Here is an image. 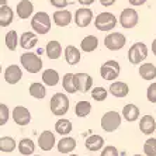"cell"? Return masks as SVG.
<instances>
[{"label": "cell", "mask_w": 156, "mask_h": 156, "mask_svg": "<svg viewBox=\"0 0 156 156\" xmlns=\"http://www.w3.org/2000/svg\"><path fill=\"white\" fill-rule=\"evenodd\" d=\"M108 91L114 97L122 98V97H127L128 96V93H129V86H128L125 82H113L111 86L108 87Z\"/></svg>", "instance_id": "21"}, {"label": "cell", "mask_w": 156, "mask_h": 156, "mask_svg": "<svg viewBox=\"0 0 156 156\" xmlns=\"http://www.w3.org/2000/svg\"><path fill=\"white\" fill-rule=\"evenodd\" d=\"M4 42H6V47H7L9 51H16V49H17V45L20 44V38H18L16 31H9V33L6 34Z\"/></svg>", "instance_id": "35"}, {"label": "cell", "mask_w": 156, "mask_h": 156, "mask_svg": "<svg viewBox=\"0 0 156 156\" xmlns=\"http://www.w3.org/2000/svg\"><path fill=\"white\" fill-rule=\"evenodd\" d=\"M139 76L144 80H149L152 82L153 79H156V66L151 62H146V63H142L139 66Z\"/></svg>", "instance_id": "24"}, {"label": "cell", "mask_w": 156, "mask_h": 156, "mask_svg": "<svg viewBox=\"0 0 156 156\" xmlns=\"http://www.w3.org/2000/svg\"><path fill=\"white\" fill-rule=\"evenodd\" d=\"M100 156H120L118 153V149L113 145H107L104 149L101 151V155Z\"/></svg>", "instance_id": "40"}, {"label": "cell", "mask_w": 156, "mask_h": 156, "mask_svg": "<svg viewBox=\"0 0 156 156\" xmlns=\"http://www.w3.org/2000/svg\"><path fill=\"white\" fill-rule=\"evenodd\" d=\"M49 3L54 6V7H56V9H65L68 4H69V2L68 0H49Z\"/></svg>", "instance_id": "41"}, {"label": "cell", "mask_w": 156, "mask_h": 156, "mask_svg": "<svg viewBox=\"0 0 156 156\" xmlns=\"http://www.w3.org/2000/svg\"><path fill=\"white\" fill-rule=\"evenodd\" d=\"M94 26L98 31H103V33L111 31L117 26V17L110 11H103V13L96 16Z\"/></svg>", "instance_id": "5"}, {"label": "cell", "mask_w": 156, "mask_h": 156, "mask_svg": "<svg viewBox=\"0 0 156 156\" xmlns=\"http://www.w3.org/2000/svg\"><path fill=\"white\" fill-rule=\"evenodd\" d=\"M31 28L34 30V33L40 34V35L48 34L49 30H51V17H49V14H47L45 11L35 13L31 18Z\"/></svg>", "instance_id": "1"}, {"label": "cell", "mask_w": 156, "mask_h": 156, "mask_svg": "<svg viewBox=\"0 0 156 156\" xmlns=\"http://www.w3.org/2000/svg\"><path fill=\"white\" fill-rule=\"evenodd\" d=\"M115 2L117 0H100V4L104 6V7H110V6H113Z\"/></svg>", "instance_id": "43"}, {"label": "cell", "mask_w": 156, "mask_h": 156, "mask_svg": "<svg viewBox=\"0 0 156 156\" xmlns=\"http://www.w3.org/2000/svg\"><path fill=\"white\" fill-rule=\"evenodd\" d=\"M69 156H77V155H75V153H70V155Z\"/></svg>", "instance_id": "47"}, {"label": "cell", "mask_w": 156, "mask_h": 156, "mask_svg": "<svg viewBox=\"0 0 156 156\" xmlns=\"http://www.w3.org/2000/svg\"><path fill=\"white\" fill-rule=\"evenodd\" d=\"M122 117L128 122H134V121H136L139 118V108L132 103L125 104L122 108Z\"/></svg>", "instance_id": "28"}, {"label": "cell", "mask_w": 156, "mask_h": 156, "mask_svg": "<svg viewBox=\"0 0 156 156\" xmlns=\"http://www.w3.org/2000/svg\"><path fill=\"white\" fill-rule=\"evenodd\" d=\"M49 108L56 117H63L69 110V98L63 93H55L49 101Z\"/></svg>", "instance_id": "3"}, {"label": "cell", "mask_w": 156, "mask_h": 156, "mask_svg": "<svg viewBox=\"0 0 156 156\" xmlns=\"http://www.w3.org/2000/svg\"><path fill=\"white\" fill-rule=\"evenodd\" d=\"M76 146H77V142L75 138H72V136H63V138H61V141L58 142L56 148H58L59 153H63V155H65V153H72Z\"/></svg>", "instance_id": "19"}, {"label": "cell", "mask_w": 156, "mask_h": 156, "mask_svg": "<svg viewBox=\"0 0 156 156\" xmlns=\"http://www.w3.org/2000/svg\"><path fill=\"white\" fill-rule=\"evenodd\" d=\"M63 55H65L66 63L70 65V66L77 65V63L80 62V59H82L80 51L76 47H73V45H68V47L65 48V51H63Z\"/></svg>", "instance_id": "18"}, {"label": "cell", "mask_w": 156, "mask_h": 156, "mask_svg": "<svg viewBox=\"0 0 156 156\" xmlns=\"http://www.w3.org/2000/svg\"><path fill=\"white\" fill-rule=\"evenodd\" d=\"M91 21H93V11L87 7H80L76 10L75 13V24L80 28H84V27L90 26ZM94 23V21H93Z\"/></svg>", "instance_id": "10"}, {"label": "cell", "mask_w": 156, "mask_h": 156, "mask_svg": "<svg viewBox=\"0 0 156 156\" xmlns=\"http://www.w3.org/2000/svg\"><path fill=\"white\" fill-rule=\"evenodd\" d=\"M14 18V11L11 10L9 6H3L0 7V26L2 27H7L11 24Z\"/></svg>", "instance_id": "31"}, {"label": "cell", "mask_w": 156, "mask_h": 156, "mask_svg": "<svg viewBox=\"0 0 156 156\" xmlns=\"http://www.w3.org/2000/svg\"><path fill=\"white\" fill-rule=\"evenodd\" d=\"M107 94H108V91L105 90L104 87H94V89H91V97L94 98L96 101H104L107 98Z\"/></svg>", "instance_id": "37"}, {"label": "cell", "mask_w": 156, "mask_h": 156, "mask_svg": "<svg viewBox=\"0 0 156 156\" xmlns=\"http://www.w3.org/2000/svg\"><path fill=\"white\" fill-rule=\"evenodd\" d=\"M20 63L27 72L33 75L40 72L44 65L41 56H38V54H34V52H24L20 56Z\"/></svg>", "instance_id": "2"}, {"label": "cell", "mask_w": 156, "mask_h": 156, "mask_svg": "<svg viewBox=\"0 0 156 156\" xmlns=\"http://www.w3.org/2000/svg\"><path fill=\"white\" fill-rule=\"evenodd\" d=\"M77 2H79L82 6H84V7H86V6H90V4H93L96 0H77Z\"/></svg>", "instance_id": "44"}, {"label": "cell", "mask_w": 156, "mask_h": 156, "mask_svg": "<svg viewBox=\"0 0 156 156\" xmlns=\"http://www.w3.org/2000/svg\"><path fill=\"white\" fill-rule=\"evenodd\" d=\"M52 20L58 27H68L72 23V13L69 10H56L52 14Z\"/></svg>", "instance_id": "17"}, {"label": "cell", "mask_w": 156, "mask_h": 156, "mask_svg": "<svg viewBox=\"0 0 156 156\" xmlns=\"http://www.w3.org/2000/svg\"><path fill=\"white\" fill-rule=\"evenodd\" d=\"M131 6H134V7H138V6H144L146 3V0H128Z\"/></svg>", "instance_id": "42"}, {"label": "cell", "mask_w": 156, "mask_h": 156, "mask_svg": "<svg viewBox=\"0 0 156 156\" xmlns=\"http://www.w3.org/2000/svg\"><path fill=\"white\" fill-rule=\"evenodd\" d=\"M139 129L142 134L151 135L156 131V121L152 115H144L139 120Z\"/></svg>", "instance_id": "20"}, {"label": "cell", "mask_w": 156, "mask_h": 156, "mask_svg": "<svg viewBox=\"0 0 156 156\" xmlns=\"http://www.w3.org/2000/svg\"><path fill=\"white\" fill-rule=\"evenodd\" d=\"M72 128H73V125L68 118H61V120H58L55 122V131H56L58 134L63 135V136L70 134V132H72Z\"/></svg>", "instance_id": "32"}, {"label": "cell", "mask_w": 156, "mask_h": 156, "mask_svg": "<svg viewBox=\"0 0 156 156\" xmlns=\"http://www.w3.org/2000/svg\"><path fill=\"white\" fill-rule=\"evenodd\" d=\"M55 144H56V141H55V134L52 131H42L38 136V146L45 152L51 151L55 146Z\"/></svg>", "instance_id": "13"}, {"label": "cell", "mask_w": 156, "mask_h": 156, "mask_svg": "<svg viewBox=\"0 0 156 156\" xmlns=\"http://www.w3.org/2000/svg\"><path fill=\"white\" fill-rule=\"evenodd\" d=\"M138 21H139V16H138V13H136V10L128 7L121 11V14H120L121 27H124V28H127V30H131V28H134V27L138 26Z\"/></svg>", "instance_id": "9"}, {"label": "cell", "mask_w": 156, "mask_h": 156, "mask_svg": "<svg viewBox=\"0 0 156 156\" xmlns=\"http://www.w3.org/2000/svg\"><path fill=\"white\" fill-rule=\"evenodd\" d=\"M13 121L20 127L28 125L31 122V113L24 105H16L13 108Z\"/></svg>", "instance_id": "11"}, {"label": "cell", "mask_w": 156, "mask_h": 156, "mask_svg": "<svg viewBox=\"0 0 156 156\" xmlns=\"http://www.w3.org/2000/svg\"><path fill=\"white\" fill-rule=\"evenodd\" d=\"M17 16L21 20H27L33 16L34 13V4L30 0H20L17 3Z\"/></svg>", "instance_id": "16"}, {"label": "cell", "mask_w": 156, "mask_h": 156, "mask_svg": "<svg viewBox=\"0 0 156 156\" xmlns=\"http://www.w3.org/2000/svg\"><path fill=\"white\" fill-rule=\"evenodd\" d=\"M23 77V70L20 66L17 65H10L6 68L3 73V79L6 80V83L9 84H17Z\"/></svg>", "instance_id": "12"}, {"label": "cell", "mask_w": 156, "mask_h": 156, "mask_svg": "<svg viewBox=\"0 0 156 156\" xmlns=\"http://www.w3.org/2000/svg\"><path fill=\"white\" fill-rule=\"evenodd\" d=\"M98 47V38L96 35H86L80 42V49L83 52H93Z\"/></svg>", "instance_id": "27"}, {"label": "cell", "mask_w": 156, "mask_h": 156, "mask_svg": "<svg viewBox=\"0 0 156 156\" xmlns=\"http://www.w3.org/2000/svg\"><path fill=\"white\" fill-rule=\"evenodd\" d=\"M152 54L156 56V38L152 41Z\"/></svg>", "instance_id": "45"}, {"label": "cell", "mask_w": 156, "mask_h": 156, "mask_svg": "<svg viewBox=\"0 0 156 156\" xmlns=\"http://www.w3.org/2000/svg\"><path fill=\"white\" fill-rule=\"evenodd\" d=\"M28 91H30V96L37 98V100H42V98H45V96H47L45 84L40 83V82H34V83L30 84Z\"/></svg>", "instance_id": "29"}, {"label": "cell", "mask_w": 156, "mask_h": 156, "mask_svg": "<svg viewBox=\"0 0 156 156\" xmlns=\"http://www.w3.org/2000/svg\"><path fill=\"white\" fill-rule=\"evenodd\" d=\"M90 111H91V104L89 101H86V100H82V101H79L75 105V114H76V117H79V118L87 117L90 114Z\"/></svg>", "instance_id": "34"}, {"label": "cell", "mask_w": 156, "mask_h": 156, "mask_svg": "<svg viewBox=\"0 0 156 156\" xmlns=\"http://www.w3.org/2000/svg\"><path fill=\"white\" fill-rule=\"evenodd\" d=\"M101 129L104 132H114L121 125V115L118 111H107L101 117Z\"/></svg>", "instance_id": "6"}, {"label": "cell", "mask_w": 156, "mask_h": 156, "mask_svg": "<svg viewBox=\"0 0 156 156\" xmlns=\"http://www.w3.org/2000/svg\"><path fill=\"white\" fill-rule=\"evenodd\" d=\"M62 86H63L66 93H69V94L77 93L76 76H75V73H65L63 77H62Z\"/></svg>", "instance_id": "23"}, {"label": "cell", "mask_w": 156, "mask_h": 156, "mask_svg": "<svg viewBox=\"0 0 156 156\" xmlns=\"http://www.w3.org/2000/svg\"><path fill=\"white\" fill-rule=\"evenodd\" d=\"M146 98L151 103H156V82L149 84L148 90H146Z\"/></svg>", "instance_id": "39"}, {"label": "cell", "mask_w": 156, "mask_h": 156, "mask_svg": "<svg viewBox=\"0 0 156 156\" xmlns=\"http://www.w3.org/2000/svg\"><path fill=\"white\" fill-rule=\"evenodd\" d=\"M3 6H7V0H0V7Z\"/></svg>", "instance_id": "46"}, {"label": "cell", "mask_w": 156, "mask_h": 156, "mask_svg": "<svg viewBox=\"0 0 156 156\" xmlns=\"http://www.w3.org/2000/svg\"><path fill=\"white\" fill-rule=\"evenodd\" d=\"M9 114H10L9 107L4 103H2L0 104V125H4L9 121Z\"/></svg>", "instance_id": "38"}, {"label": "cell", "mask_w": 156, "mask_h": 156, "mask_svg": "<svg viewBox=\"0 0 156 156\" xmlns=\"http://www.w3.org/2000/svg\"><path fill=\"white\" fill-rule=\"evenodd\" d=\"M16 146H18L16 144V139L11 136H2L0 138V151L3 153H10L16 149Z\"/></svg>", "instance_id": "33"}, {"label": "cell", "mask_w": 156, "mask_h": 156, "mask_svg": "<svg viewBox=\"0 0 156 156\" xmlns=\"http://www.w3.org/2000/svg\"><path fill=\"white\" fill-rule=\"evenodd\" d=\"M148 47L144 42H135L131 45L129 51H128V61L132 65H142V62L148 56Z\"/></svg>", "instance_id": "4"}, {"label": "cell", "mask_w": 156, "mask_h": 156, "mask_svg": "<svg viewBox=\"0 0 156 156\" xmlns=\"http://www.w3.org/2000/svg\"><path fill=\"white\" fill-rule=\"evenodd\" d=\"M18 152L24 156H30L35 152V144L31 138H23L18 142Z\"/></svg>", "instance_id": "30"}, {"label": "cell", "mask_w": 156, "mask_h": 156, "mask_svg": "<svg viewBox=\"0 0 156 156\" xmlns=\"http://www.w3.org/2000/svg\"><path fill=\"white\" fill-rule=\"evenodd\" d=\"M59 80H61V76H59V73L56 72L55 69H45L42 72V83L45 86H56L59 83Z\"/></svg>", "instance_id": "26"}, {"label": "cell", "mask_w": 156, "mask_h": 156, "mask_svg": "<svg viewBox=\"0 0 156 156\" xmlns=\"http://www.w3.org/2000/svg\"><path fill=\"white\" fill-rule=\"evenodd\" d=\"M84 146H86L87 151L90 152H97L100 149H104V139H103L101 135L93 134L90 136H87L86 141H84Z\"/></svg>", "instance_id": "15"}, {"label": "cell", "mask_w": 156, "mask_h": 156, "mask_svg": "<svg viewBox=\"0 0 156 156\" xmlns=\"http://www.w3.org/2000/svg\"><path fill=\"white\" fill-rule=\"evenodd\" d=\"M145 156H156V138H148L144 144Z\"/></svg>", "instance_id": "36"}, {"label": "cell", "mask_w": 156, "mask_h": 156, "mask_svg": "<svg viewBox=\"0 0 156 156\" xmlns=\"http://www.w3.org/2000/svg\"><path fill=\"white\" fill-rule=\"evenodd\" d=\"M34 156H40V155H34Z\"/></svg>", "instance_id": "49"}, {"label": "cell", "mask_w": 156, "mask_h": 156, "mask_svg": "<svg viewBox=\"0 0 156 156\" xmlns=\"http://www.w3.org/2000/svg\"><path fill=\"white\" fill-rule=\"evenodd\" d=\"M45 52H47V56L52 61L55 59H59L62 55V45L59 41L56 40H52L47 44V47H45Z\"/></svg>", "instance_id": "22"}, {"label": "cell", "mask_w": 156, "mask_h": 156, "mask_svg": "<svg viewBox=\"0 0 156 156\" xmlns=\"http://www.w3.org/2000/svg\"><path fill=\"white\" fill-rule=\"evenodd\" d=\"M134 156H142V155H134Z\"/></svg>", "instance_id": "48"}, {"label": "cell", "mask_w": 156, "mask_h": 156, "mask_svg": "<svg viewBox=\"0 0 156 156\" xmlns=\"http://www.w3.org/2000/svg\"><path fill=\"white\" fill-rule=\"evenodd\" d=\"M121 72V66L117 61H107L104 62L100 68V76L103 77L104 80H108V82H113L115 80L117 77L120 76Z\"/></svg>", "instance_id": "7"}, {"label": "cell", "mask_w": 156, "mask_h": 156, "mask_svg": "<svg viewBox=\"0 0 156 156\" xmlns=\"http://www.w3.org/2000/svg\"><path fill=\"white\" fill-rule=\"evenodd\" d=\"M127 44V38L121 33H110L104 38V47L108 51H120Z\"/></svg>", "instance_id": "8"}, {"label": "cell", "mask_w": 156, "mask_h": 156, "mask_svg": "<svg viewBox=\"0 0 156 156\" xmlns=\"http://www.w3.org/2000/svg\"><path fill=\"white\" fill-rule=\"evenodd\" d=\"M38 42V37H37L35 33H23L21 37H20V47L24 48V49H33L34 47Z\"/></svg>", "instance_id": "25"}, {"label": "cell", "mask_w": 156, "mask_h": 156, "mask_svg": "<svg viewBox=\"0 0 156 156\" xmlns=\"http://www.w3.org/2000/svg\"><path fill=\"white\" fill-rule=\"evenodd\" d=\"M76 76V86H77V91L80 93H87L93 87V79L89 73H83V72H79V73H75Z\"/></svg>", "instance_id": "14"}]
</instances>
